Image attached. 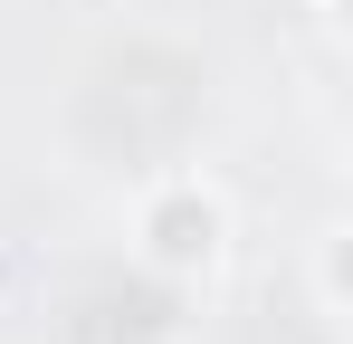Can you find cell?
Wrapping results in <instances>:
<instances>
[{
	"instance_id": "obj_2",
	"label": "cell",
	"mask_w": 353,
	"mask_h": 344,
	"mask_svg": "<svg viewBox=\"0 0 353 344\" xmlns=\"http://www.w3.org/2000/svg\"><path fill=\"white\" fill-rule=\"evenodd\" d=\"M315 296H325V316L344 306V239H325V249H315Z\"/></svg>"
},
{
	"instance_id": "obj_1",
	"label": "cell",
	"mask_w": 353,
	"mask_h": 344,
	"mask_svg": "<svg viewBox=\"0 0 353 344\" xmlns=\"http://www.w3.org/2000/svg\"><path fill=\"white\" fill-rule=\"evenodd\" d=\"M134 258L172 287H201L220 258H230V191L210 172H163L143 182L134 201Z\"/></svg>"
}]
</instances>
